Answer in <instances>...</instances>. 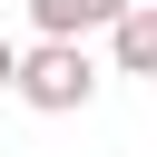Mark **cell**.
<instances>
[{
  "instance_id": "3957f363",
  "label": "cell",
  "mask_w": 157,
  "mask_h": 157,
  "mask_svg": "<svg viewBox=\"0 0 157 157\" xmlns=\"http://www.w3.org/2000/svg\"><path fill=\"white\" fill-rule=\"evenodd\" d=\"M108 59H118L128 78H147V69H157V10H147V0H128V10L108 20Z\"/></svg>"
},
{
  "instance_id": "277c9868",
  "label": "cell",
  "mask_w": 157,
  "mask_h": 157,
  "mask_svg": "<svg viewBox=\"0 0 157 157\" xmlns=\"http://www.w3.org/2000/svg\"><path fill=\"white\" fill-rule=\"evenodd\" d=\"M10 69H20V39H0V98H10Z\"/></svg>"
},
{
  "instance_id": "7a4b0ae2",
  "label": "cell",
  "mask_w": 157,
  "mask_h": 157,
  "mask_svg": "<svg viewBox=\"0 0 157 157\" xmlns=\"http://www.w3.org/2000/svg\"><path fill=\"white\" fill-rule=\"evenodd\" d=\"M128 0H29V29L39 39H69V49H88V29H108Z\"/></svg>"
},
{
  "instance_id": "6da1fadb",
  "label": "cell",
  "mask_w": 157,
  "mask_h": 157,
  "mask_svg": "<svg viewBox=\"0 0 157 157\" xmlns=\"http://www.w3.org/2000/svg\"><path fill=\"white\" fill-rule=\"evenodd\" d=\"M10 98H20V108H39V118H78V108L98 98V59H88V49H69V39H29V49H20V69H10Z\"/></svg>"
}]
</instances>
